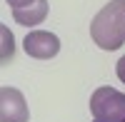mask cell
<instances>
[{
    "instance_id": "obj_1",
    "label": "cell",
    "mask_w": 125,
    "mask_h": 122,
    "mask_svg": "<svg viewBox=\"0 0 125 122\" xmlns=\"http://www.w3.org/2000/svg\"><path fill=\"white\" fill-rule=\"evenodd\" d=\"M90 40L100 50H118L125 45V0H110L90 23Z\"/></svg>"
},
{
    "instance_id": "obj_2",
    "label": "cell",
    "mask_w": 125,
    "mask_h": 122,
    "mask_svg": "<svg viewBox=\"0 0 125 122\" xmlns=\"http://www.w3.org/2000/svg\"><path fill=\"white\" fill-rule=\"evenodd\" d=\"M93 122H125V92L115 87H98L90 95Z\"/></svg>"
},
{
    "instance_id": "obj_3",
    "label": "cell",
    "mask_w": 125,
    "mask_h": 122,
    "mask_svg": "<svg viewBox=\"0 0 125 122\" xmlns=\"http://www.w3.org/2000/svg\"><path fill=\"white\" fill-rule=\"evenodd\" d=\"M23 47L35 60H50V57H55L60 52V37L48 33V30H33V33L25 35Z\"/></svg>"
},
{
    "instance_id": "obj_4",
    "label": "cell",
    "mask_w": 125,
    "mask_h": 122,
    "mask_svg": "<svg viewBox=\"0 0 125 122\" xmlns=\"http://www.w3.org/2000/svg\"><path fill=\"white\" fill-rule=\"evenodd\" d=\"M30 110L20 90L3 87L0 90V122H28Z\"/></svg>"
},
{
    "instance_id": "obj_5",
    "label": "cell",
    "mask_w": 125,
    "mask_h": 122,
    "mask_svg": "<svg viewBox=\"0 0 125 122\" xmlns=\"http://www.w3.org/2000/svg\"><path fill=\"white\" fill-rule=\"evenodd\" d=\"M48 10H50L48 0H35L28 8H15L13 10V20L20 23V25H25V27H33V25H40L48 17Z\"/></svg>"
},
{
    "instance_id": "obj_6",
    "label": "cell",
    "mask_w": 125,
    "mask_h": 122,
    "mask_svg": "<svg viewBox=\"0 0 125 122\" xmlns=\"http://www.w3.org/2000/svg\"><path fill=\"white\" fill-rule=\"evenodd\" d=\"M0 33H3V60L0 62H8V60H13V52H15V45H13V33H10L8 27H0Z\"/></svg>"
},
{
    "instance_id": "obj_7",
    "label": "cell",
    "mask_w": 125,
    "mask_h": 122,
    "mask_svg": "<svg viewBox=\"0 0 125 122\" xmlns=\"http://www.w3.org/2000/svg\"><path fill=\"white\" fill-rule=\"evenodd\" d=\"M115 72H118V80H120V82H125V55L118 60V65H115Z\"/></svg>"
},
{
    "instance_id": "obj_8",
    "label": "cell",
    "mask_w": 125,
    "mask_h": 122,
    "mask_svg": "<svg viewBox=\"0 0 125 122\" xmlns=\"http://www.w3.org/2000/svg\"><path fill=\"white\" fill-rule=\"evenodd\" d=\"M5 3H8L10 8H13V10H15V8H28V5H33L35 0H5Z\"/></svg>"
}]
</instances>
